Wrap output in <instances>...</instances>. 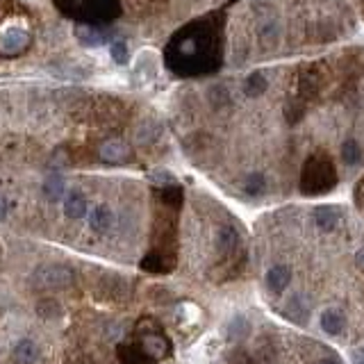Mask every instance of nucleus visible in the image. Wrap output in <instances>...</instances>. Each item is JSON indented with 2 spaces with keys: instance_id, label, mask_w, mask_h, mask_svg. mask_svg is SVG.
<instances>
[{
  "instance_id": "nucleus-1",
  "label": "nucleus",
  "mask_w": 364,
  "mask_h": 364,
  "mask_svg": "<svg viewBox=\"0 0 364 364\" xmlns=\"http://www.w3.org/2000/svg\"><path fill=\"white\" fill-rule=\"evenodd\" d=\"M228 364H344L335 348L309 335L271 324L241 333L232 346Z\"/></svg>"
},
{
  "instance_id": "nucleus-2",
  "label": "nucleus",
  "mask_w": 364,
  "mask_h": 364,
  "mask_svg": "<svg viewBox=\"0 0 364 364\" xmlns=\"http://www.w3.org/2000/svg\"><path fill=\"white\" fill-rule=\"evenodd\" d=\"M182 207V187L174 178L157 182L151 223V249L144 255L142 269L148 273H171L178 262V217Z\"/></svg>"
},
{
  "instance_id": "nucleus-3",
  "label": "nucleus",
  "mask_w": 364,
  "mask_h": 364,
  "mask_svg": "<svg viewBox=\"0 0 364 364\" xmlns=\"http://www.w3.org/2000/svg\"><path fill=\"white\" fill-rule=\"evenodd\" d=\"M171 348L174 344L162 326L155 319L144 317L135 326V333L119 344L116 356L123 364H157L171 356Z\"/></svg>"
},
{
  "instance_id": "nucleus-4",
  "label": "nucleus",
  "mask_w": 364,
  "mask_h": 364,
  "mask_svg": "<svg viewBox=\"0 0 364 364\" xmlns=\"http://www.w3.org/2000/svg\"><path fill=\"white\" fill-rule=\"evenodd\" d=\"M337 182H339V174H337V166L333 164V159L328 155L314 153L305 159L298 187H301L303 196H321V194L333 191L337 187Z\"/></svg>"
},
{
  "instance_id": "nucleus-5",
  "label": "nucleus",
  "mask_w": 364,
  "mask_h": 364,
  "mask_svg": "<svg viewBox=\"0 0 364 364\" xmlns=\"http://www.w3.org/2000/svg\"><path fill=\"white\" fill-rule=\"evenodd\" d=\"M28 46V32L21 25H7L0 32V52L5 55H14Z\"/></svg>"
},
{
  "instance_id": "nucleus-6",
  "label": "nucleus",
  "mask_w": 364,
  "mask_h": 364,
  "mask_svg": "<svg viewBox=\"0 0 364 364\" xmlns=\"http://www.w3.org/2000/svg\"><path fill=\"white\" fill-rule=\"evenodd\" d=\"M98 155L107 164H123L130 159V148H127L123 142H107L101 146Z\"/></svg>"
},
{
  "instance_id": "nucleus-7",
  "label": "nucleus",
  "mask_w": 364,
  "mask_h": 364,
  "mask_svg": "<svg viewBox=\"0 0 364 364\" xmlns=\"http://www.w3.org/2000/svg\"><path fill=\"white\" fill-rule=\"evenodd\" d=\"M114 210L110 207V205H96L91 212H89V226H91V230H96V232H107L112 226H114Z\"/></svg>"
},
{
  "instance_id": "nucleus-8",
  "label": "nucleus",
  "mask_w": 364,
  "mask_h": 364,
  "mask_svg": "<svg viewBox=\"0 0 364 364\" xmlns=\"http://www.w3.org/2000/svg\"><path fill=\"white\" fill-rule=\"evenodd\" d=\"M64 214L69 219L78 221L82 217H87V198H84L82 191H71V194L64 198Z\"/></svg>"
},
{
  "instance_id": "nucleus-9",
  "label": "nucleus",
  "mask_w": 364,
  "mask_h": 364,
  "mask_svg": "<svg viewBox=\"0 0 364 364\" xmlns=\"http://www.w3.org/2000/svg\"><path fill=\"white\" fill-rule=\"evenodd\" d=\"M16 364H35L39 360V346L32 339H21L14 348Z\"/></svg>"
},
{
  "instance_id": "nucleus-10",
  "label": "nucleus",
  "mask_w": 364,
  "mask_h": 364,
  "mask_svg": "<svg viewBox=\"0 0 364 364\" xmlns=\"http://www.w3.org/2000/svg\"><path fill=\"white\" fill-rule=\"evenodd\" d=\"M266 89H269V80H266V76L262 71L251 73L244 82V93L249 96V98H260Z\"/></svg>"
},
{
  "instance_id": "nucleus-11",
  "label": "nucleus",
  "mask_w": 364,
  "mask_h": 364,
  "mask_svg": "<svg viewBox=\"0 0 364 364\" xmlns=\"http://www.w3.org/2000/svg\"><path fill=\"white\" fill-rule=\"evenodd\" d=\"M278 41H280V28H278V21L275 18H266L262 28H260V44L271 50L278 46Z\"/></svg>"
},
{
  "instance_id": "nucleus-12",
  "label": "nucleus",
  "mask_w": 364,
  "mask_h": 364,
  "mask_svg": "<svg viewBox=\"0 0 364 364\" xmlns=\"http://www.w3.org/2000/svg\"><path fill=\"white\" fill-rule=\"evenodd\" d=\"M339 157L346 166H358L362 162V146L358 139H346L339 148Z\"/></svg>"
},
{
  "instance_id": "nucleus-13",
  "label": "nucleus",
  "mask_w": 364,
  "mask_h": 364,
  "mask_svg": "<svg viewBox=\"0 0 364 364\" xmlns=\"http://www.w3.org/2000/svg\"><path fill=\"white\" fill-rule=\"evenodd\" d=\"M44 194L50 198V200H59L64 198V182L59 178H50L44 182Z\"/></svg>"
},
{
  "instance_id": "nucleus-14",
  "label": "nucleus",
  "mask_w": 364,
  "mask_h": 364,
  "mask_svg": "<svg viewBox=\"0 0 364 364\" xmlns=\"http://www.w3.org/2000/svg\"><path fill=\"white\" fill-rule=\"evenodd\" d=\"M112 57L116 64H125L127 62V48L123 41H114L112 44Z\"/></svg>"
},
{
  "instance_id": "nucleus-15",
  "label": "nucleus",
  "mask_w": 364,
  "mask_h": 364,
  "mask_svg": "<svg viewBox=\"0 0 364 364\" xmlns=\"http://www.w3.org/2000/svg\"><path fill=\"white\" fill-rule=\"evenodd\" d=\"M351 362L353 364H364V346H356L351 351Z\"/></svg>"
},
{
  "instance_id": "nucleus-16",
  "label": "nucleus",
  "mask_w": 364,
  "mask_h": 364,
  "mask_svg": "<svg viewBox=\"0 0 364 364\" xmlns=\"http://www.w3.org/2000/svg\"><path fill=\"white\" fill-rule=\"evenodd\" d=\"M5 217H7V203L0 198V221H3Z\"/></svg>"
}]
</instances>
